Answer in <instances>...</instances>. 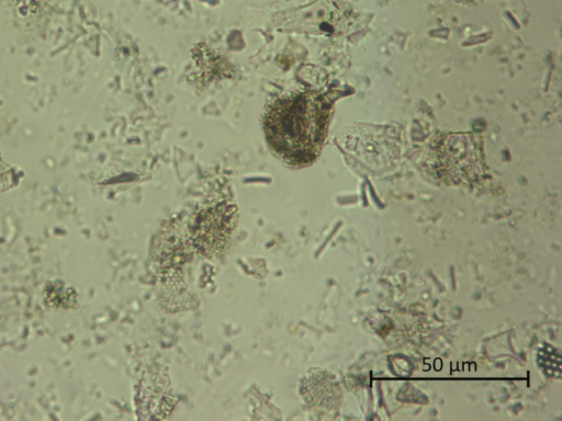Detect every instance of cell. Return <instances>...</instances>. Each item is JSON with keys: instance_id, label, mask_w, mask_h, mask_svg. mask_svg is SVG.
<instances>
[{"instance_id": "cell-1", "label": "cell", "mask_w": 562, "mask_h": 421, "mask_svg": "<svg viewBox=\"0 0 562 421\" xmlns=\"http://www.w3.org/2000/svg\"><path fill=\"white\" fill-rule=\"evenodd\" d=\"M330 113V102L316 92H297L274 100L262 120L271 150L290 166L311 164L325 143Z\"/></svg>"}, {"instance_id": "cell-2", "label": "cell", "mask_w": 562, "mask_h": 421, "mask_svg": "<svg viewBox=\"0 0 562 421\" xmlns=\"http://www.w3.org/2000/svg\"><path fill=\"white\" fill-rule=\"evenodd\" d=\"M237 220V207L229 203L200 210L190 228L193 247L203 257H220L232 241Z\"/></svg>"}]
</instances>
